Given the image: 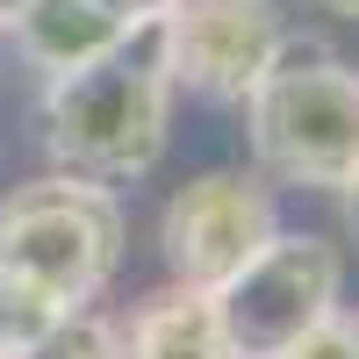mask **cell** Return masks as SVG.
<instances>
[{
  "instance_id": "1",
  "label": "cell",
  "mask_w": 359,
  "mask_h": 359,
  "mask_svg": "<svg viewBox=\"0 0 359 359\" xmlns=\"http://www.w3.org/2000/svg\"><path fill=\"white\" fill-rule=\"evenodd\" d=\"M172 79L158 65L151 29H137L130 43H115L108 57H94L86 72L43 79L36 94V144L50 172L94 180V187H137L151 180L165 144H172Z\"/></svg>"
},
{
  "instance_id": "2",
  "label": "cell",
  "mask_w": 359,
  "mask_h": 359,
  "mask_svg": "<svg viewBox=\"0 0 359 359\" xmlns=\"http://www.w3.org/2000/svg\"><path fill=\"white\" fill-rule=\"evenodd\" d=\"M252 172L266 187L338 194L359 172V65L323 43H287L245 101Z\"/></svg>"
},
{
  "instance_id": "3",
  "label": "cell",
  "mask_w": 359,
  "mask_h": 359,
  "mask_svg": "<svg viewBox=\"0 0 359 359\" xmlns=\"http://www.w3.org/2000/svg\"><path fill=\"white\" fill-rule=\"evenodd\" d=\"M130 216L123 194L72 172H36L0 194V266L43 287L57 309H94L123 273Z\"/></svg>"
},
{
  "instance_id": "4",
  "label": "cell",
  "mask_w": 359,
  "mask_h": 359,
  "mask_svg": "<svg viewBox=\"0 0 359 359\" xmlns=\"http://www.w3.org/2000/svg\"><path fill=\"white\" fill-rule=\"evenodd\" d=\"M338 302H345V245H331L323 230H287V223L216 287L230 359H280Z\"/></svg>"
},
{
  "instance_id": "5",
  "label": "cell",
  "mask_w": 359,
  "mask_h": 359,
  "mask_svg": "<svg viewBox=\"0 0 359 359\" xmlns=\"http://www.w3.org/2000/svg\"><path fill=\"white\" fill-rule=\"evenodd\" d=\"M151 43L172 94L237 108L259 86V72L294 43V29L280 0H172L151 22Z\"/></svg>"
},
{
  "instance_id": "6",
  "label": "cell",
  "mask_w": 359,
  "mask_h": 359,
  "mask_svg": "<svg viewBox=\"0 0 359 359\" xmlns=\"http://www.w3.org/2000/svg\"><path fill=\"white\" fill-rule=\"evenodd\" d=\"M280 230V194L245 165L194 172L187 187H172L158 208V259L165 280L216 294L237 266H245L266 237Z\"/></svg>"
},
{
  "instance_id": "7",
  "label": "cell",
  "mask_w": 359,
  "mask_h": 359,
  "mask_svg": "<svg viewBox=\"0 0 359 359\" xmlns=\"http://www.w3.org/2000/svg\"><path fill=\"white\" fill-rule=\"evenodd\" d=\"M130 36H137V29L101 15L94 0H29V8L15 15V29H8L22 72H36V79L86 72L94 57H108L115 43H130Z\"/></svg>"
},
{
  "instance_id": "8",
  "label": "cell",
  "mask_w": 359,
  "mask_h": 359,
  "mask_svg": "<svg viewBox=\"0 0 359 359\" xmlns=\"http://www.w3.org/2000/svg\"><path fill=\"white\" fill-rule=\"evenodd\" d=\"M115 331H123V359H230L216 294L180 287V280L137 294L130 323H115Z\"/></svg>"
},
{
  "instance_id": "9",
  "label": "cell",
  "mask_w": 359,
  "mask_h": 359,
  "mask_svg": "<svg viewBox=\"0 0 359 359\" xmlns=\"http://www.w3.org/2000/svg\"><path fill=\"white\" fill-rule=\"evenodd\" d=\"M57 316H72V309H57L43 287H29L22 273H8V266H0V359H22Z\"/></svg>"
},
{
  "instance_id": "10",
  "label": "cell",
  "mask_w": 359,
  "mask_h": 359,
  "mask_svg": "<svg viewBox=\"0 0 359 359\" xmlns=\"http://www.w3.org/2000/svg\"><path fill=\"white\" fill-rule=\"evenodd\" d=\"M22 359H123V331H115L101 309H72V316H57Z\"/></svg>"
},
{
  "instance_id": "11",
  "label": "cell",
  "mask_w": 359,
  "mask_h": 359,
  "mask_svg": "<svg viewBox=\"0 0 359 359\" xmlns=\"http://www.w3.org/2000/svg\"><path fill=\"white\" fill-rule=\"evenodd\" d=\"M280 359H359V309H331V316H316L302 338H294Z\"/></svg>"
},
{
  "instance_id": "12",
  "label": "cell",
  "mask_w": 359,
  "mask_h": 359,
  "mask_svg": "<svg viewBox=\"0 0 359 359\" xmlns=\"http://www.w3.org/2000/svg\"><path fill=\"white\" fill-rule=\"evenodd\" d=\"M94 8H101V15H115V22H130V29H151V22L172 8V0H94Z\"/></svg>"
},
{
  "instance_id": "13",
  "label": "cell",
  "mask_w": 359,
  "mask_h": 359,
  "mask_svg": "<svg viewBox=\"0 0 359 359\" xmlns=\"http://www.w3.org/2000/svg\"><path fill=\"white\" fill-rule=\"evenodd\" d=\"M338 216H345V237L359 245V172H352L345 187H338Z\"/></svg>"
},
{
  "instance_id": "14",
  "label": "cell",
  "mask_w": 359,
  "mask_h": 359,
  "mask_svg": "<svg viewBox=\"0 0 359 359\" xmlns=\"http://www.w3.org/2000/svg\"><path fill=\"white\" fill-rule=\"evenodd\" d=\"M316 8L331 15V22H359V0H316Z\"/></svg>"
},
{
  "instance_id": "15",
  "label": "cell",
  "mask_w": 359,
  "mask_h": 359,
  "mask_svg": "<svg viewBox=\"0 0 359 359\" xmlns=\"http://www.w3.org/2000/svg\"><path fill=\"white\" fill-rule=\"evenodd\" d=\"M29 8V0H0V36H8V29H15V15Z\"/></svg>"
}]
</instances>
